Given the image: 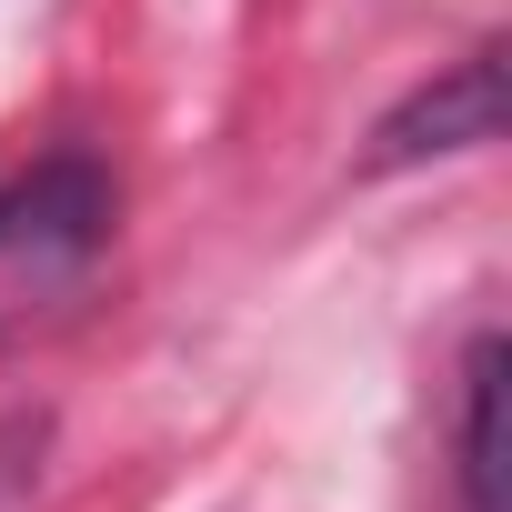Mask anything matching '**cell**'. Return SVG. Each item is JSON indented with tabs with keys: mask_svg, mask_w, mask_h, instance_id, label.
<instances>
[{
	"mask_svg": "<svg viewBox=\"0 0 512 512\" xmlns=\"http://www.w3.org/2000/svg\"><path fill=\"white\" fill-rule=\"evenodd\" d=\"M111 221H121V191L91 151H51L41 171L0 181V342H21L91 282Z\"/></svg>",
	"mask_w": 512,
	"mask_h": 512,
	"instance_id": "6da1fadb",
	"label": "cell"
},
{
	"mask_svg": "<svg viewBox=\"0 0 512 512\" xmlns=\"http://www.w3.org/2000/svg\"><path fill=\"white\" fill-rule=\"evenodd\" d=\"M462 512H502V342L492 332L462 362Z\"/></svg>",
	"mask_w": 512,
	"mask_h": 512,
	"instance_id": "3957f363",
	"label": "cell"
},
{
	"mask_svg": "<svg viewBox=\"0 0 512 512\" xmlns=\"http://www.w3.org/2000/svg\"><path fill=\"white\" fill-rule=\"evenodd\" d=\"M41 452H51V422L41 412H0V512H31Z\"/></svg>",
	"mask_w": 512,
	"mask_h": 512,
	"instance_id": "277c9868",
	"label": "cell"
},
{
	"mask_svg": "<svg viewBox=\"0 0 512 512\" xmlns=\"http://www.w3.org/2000/svg\"><path fill=\"white\" fill-rule=\"evenodd\" d=\"M502 141V61L472 51L452 61L432 91H412L382 131H372V171H412V161H442V151H482Z\"/></svg>",
	"mask_w": 512,
	"mask_h": 512,
	"instance_id": "7a4b0ae2",
	"label": "cell"
}]
</instances>
